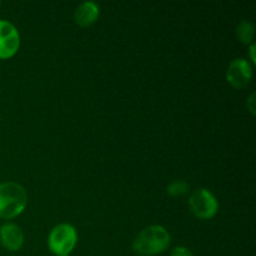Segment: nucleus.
I'll return each instance as SVG.
<instances>
[{
	"label": "nucleus",
	"mask_w": 256,
	"mask_h": 256,
	"mask_svg": "<svg viewBox=\"0 0 256 256\" xmlns=\"http://www.w3.org/2000/svg\"><path fill=\"white\" fill-rule=\"evenodd\" d=\"M20 32L12 22L0 19V60L14 56L20 49Z\"/></svg>",
	"instance_id": "obj_6"
},
{
	"label": "nucleus",
	"mask_w": 256,
	"mask_h": 256,
	"mask_svg": "<svg viewBox=\"0 0 256 256\" xmlns=\"http://www.w3.org/2000/svg\"><path fill=\"white\" fill-rule=\"evenodd\" d=\"M100 16V6L92 0L82 2L74 12L75 24L82 28H89L98 22Z\"/></svg>",
	"instance_id": "obj_8"
},
{
	"label": "nucleus",
	"mask_w": 256,
	"mask_h": 256,
	"mask_svg": "<svg viewBox=\"0 0 256 256\" xmlns=\"http://www.w3.org/2000/svg\"><path fill=\"white\" fill-rule=\"evenodd\" d=\"M190 192V185L184 180H174L166 186V194L172 198H180Z\"/></svg>",
	"instance_id": "obj_10"
},
{
	"label": "nucleus",
	"mask_w": 256,
	"mask_h": 256,
	"mask_svg": "<svg viewBox=\"0 0 256 256\" xmlns=\"http://www.w3.org/2000/svg\"><path fill=\"white\" fill-rule=\"evenodd\" d=\"M255 102H256L255 92H252V94H250V96L248 98V100H246V109L249 110V112L252 115V116L255 115V110H256Z\"/></svg>",
	"instance_id": "obj_12"
},
{
	"label": "nucleus",
	"mask_w": 256,
	"mask_h": 256,
	"mask_svg": "<svg viewBox=\"0 0 256 256\" xmlns=\"http://www.w3.org/2000/svg\"><path fill=\"white\" fill-rule=\"evenodd\" d=\"M172 236L162 225L152 224L140 230L132 240V252L139 256L160 255L169 249Z\"/></svg>",
	"instance_id": "obj_1"
},
{
	"label": "nucleus",
	"mask_w": 256,
	"mask_h": 256,
	"mask_svg": "<svg viewBox=\"0 0 256 256\" xmlns=\"http://www.w3.org/2000/svg\"><path fill=\"white\" fill-rule=\"evenodd\" d=\"M79 235L74 225L60 222L48 235V248L55 256H70L78 245Z\"/></svg>",
	"instance_id": "obj_3"
},
{
	"label": "nucleus",
	"mask_w": 256,
	"mask_h": 256,
	"mask_svg": "<svg viewBox=\"0 0 256 256\" xmlns=\"http://www.w3.org/2000/svg\"><path fill=\"white\" fill-rule=\"evenodd\" d=\"M170 256H195L194 252L186 246H175L170 252Z\"/></svg>",
	"instance_id": "obj_11"
},
{
	"label": "nucleus",
	"mask_w": 256,
	"mask_h": 256,
	"mask_svg": "<svg viewBox=\"0 0 256 256\" xmlns=\"http://www.w3.org/2000/svg\"><path fill=\"white\" fill-rule=\"evenodd\" d=\"M25 242V234L15 222H5L0 226V244L8 252H19Z\"/></svg>",
	"instance_id": "obj_7"
},
{
	"label": "nucleus",
	"mask_w": 256,
	"mask_h": 256,
	"mask_svg": "<svg viewBox=\"0 0 256 256\" xmlns=\"http://www.w3.org/2000/svg\"><path fill=\"white\" fill-rule=\"evenodd\" d=\"M235 35H236L238 40L242 44L248 45L254 42L255 38V25L254 22L250 20H242L238 24L236 29H235Z\"/></svg>",
	"instance_id": "obj_9"
},
{
	"label": "nucleus",
	"mask_w": 256,
	"mask_h": 256,
	"mask_svg": "<svg viewBox=\"0 0 256 256\" xmlns=\"http://www.w3.org/2000/svg\"><path fill=\"white\" fill-rule=\"evenodd\" d=\"M254 65L245 58H236L232 60L226 69V82L234 89L240 90L250 84L254 75Z\"/></svg>",
	"instance_id": "obj_5"
},
{
	"label": "nucleus",
	"mask_w": 256,
	"mask_h": 256,
	"mask_svg": "<svg viewBox=\"0 0 256 256\" xmlns=\"http://www.w3.org/2000/svg\"><path fill=\"white\" fill-rule=\"evenodd\" d=\"M190 212L200 220H210L219 212V200L212 190L200 188L192 192L188 200Z\"/></svg>",
	"instance_id": "obj_4"
},
{
	"label": "nucleus",
	"mask_w": 256,
	"mask_h": 256,
	"mask_svg": "<svg viewBox=\"0 0 256 256\" xmlns=\"http://www.w3.org/2000/svg\"><path fill=\"white\" fill-rule=\"evenodd\" d=\"M255 52H256V45H255V42H252V44L249 45V58H250V62H252V65L256 64Z\"/></svg>",
	"instance_id": "obj_13"
},
{
	"label": "nucleus",
	"mask_w": 256,
	"mask_h": 256,
	"mask_svg": "<svg viewBox=\"0 0 256 256\" xmlns=\"http://www.w3.org/2000/svg\"><path fill=\"white\" fill-rule=\"evenodd\" d=\"M28 206V192L16 182H0V219L12 220L20 216Z\"/></svg>",
	"instance_id": "obj_2"
},
{
	"label": "nucleus",
	"mask_w": 256,
	"mask_h": 256,
	"mask_svg": "<svg viewBox=\"0 0 256 256\" xmlns=\"http://www.w3.org/2000/svg\"><path fill=\"white\" fill-rule=\"evenodd\" d=\"M0 5H2V2H0Z\"/></svg>",
	"instance_id": "obj_14"
}]
</instances>
